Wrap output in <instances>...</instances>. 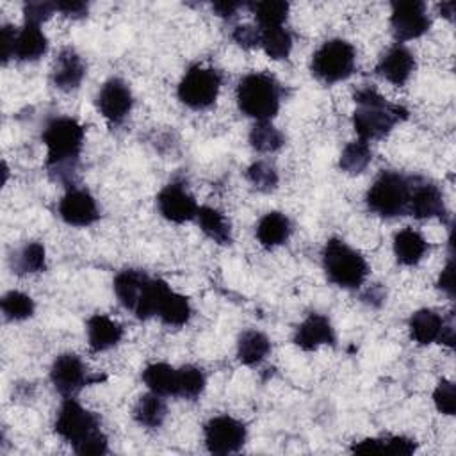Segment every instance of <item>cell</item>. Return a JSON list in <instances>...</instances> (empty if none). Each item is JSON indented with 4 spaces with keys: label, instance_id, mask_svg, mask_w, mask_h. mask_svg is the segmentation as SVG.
I'll return each instance as SVG.
<instances>
[{
    "label": "cell",
    "instance_id": "1",
    "mask_svg": "<svg viewBox=\"0 0 456 456\" xmlns=\"http://www.w3.org/2000/svg\"><path fill=\"white\" fill-rule=\"evenodd\" d=\"M84 126L68 116L50 119L43 130V142L46 146V167L55 180L68 182L78 164L84 146Z\"/></svg>",
    "mask_w": 456,
    "mask_h": 456
},
{
    "label": "cell",
    "instance_id": "2",
    "mask_svg": "<svg viewBox=\"0 0 456 456\" xmlns=\"http://www.w3.org/2000/svg\"><path fill=\"white\" fill-rule=\"evenodd\" d=\"M55 433L73 445L80 456L105 454L109 442L100 429V419L78 404L73 397H66L55 417Z\"/></svg>",
    "mask_w": 456,
    "mask_h": 456
},
{
    "label": "cell",
    "instance_id": "3",
    "mask_svg": "<svg viewBox=\"0 0 456 456\" xmlns=\"http://www.w3.org/2000/svg\"><path fill=\"white\" fill-rule=\"evenodd\" d=\"M353 98L358 105L353 112V126L358 139L367 142L388 135L397 121L408 118L404 107L388 103L372 86L358 87Z\"/></svg>",
    "mask_w": 456,
    "mask_h": 456
},
{
    "label": "cell",
    "instance_id": "4",
    "mask_svg": "<svg viewBox=\"0 0 456 456\" xmlns=\"http://www.w3.org/2000/svg\"><path fill=\"white\" fill-rule=\"evenodd\" d=\"M167 283L160 278H150L144 271L125 269L114 278V292L119 303L135 314L137 319L157 315L159 299Z\"/></svg>",
    "mask_w": 456,
    "mask_h": 456
},
{
    "label": "cell",
    "instance_id": "5",
    "mask_svg": "<svg viewBox=\"0 0 456 456\" xmlns=\"http://www.w3.org/2000/svg\"><path fill=\"white\" fill-rule=\"evenodd\" d=\"M281 87L274 77L267 73H248L237 84V105L242 114L269 121L280 110Z\"/></svg>",
    "mask_w": 456,
    "mask_h": 456
},
{
    "label": "cell",
    "instance_id": "6",
    "mask_svg": "<svg viewBox=\"0 0 456 456\" xmlns=\"http://www.w3.org/2000/svg\"><path fill=\"white\" fill-rule=\"evenodd\" d=\"M322 267L328 280L342 289H358L369 273L362 253L340 239H330L324 244Z\"/></svg>",
    "mask_w": 456,
    "mask_h": 456
},
{
    "label": "cell",
    "instance_id": "7",
    "mask_svg": "<svg viewBox=\"0 0 456 456\" xmlns=\"http://www.w3.org/2000/svg\"><path fill=\"white\" fill-rule=\"evenodd\" d=\"M411 178L395 171H381L367 191L365 201L374 214L392 219L408 214Z\"/></svg>",
    "mask_w": 456,
    "mask_h": 456
},
{
    "label": "cell",
    "instance_id": "8",
    "mask_svg": "<svg viewBox=\"0 0 456 456\" xmlns=\"http://www.w3.org/2000/svg\"><path fill=\"white\" fill-rule=\"evenodd\" d=\"M356 52L346 39H328L312 55L310 69L315 78L324 84L346 80L354 71Z\"/></svg>",
    "mask_w": 456,
    "mask_h": 456
},
{
    "label": "cell",
    "instance_id": "9",
    "mask_svg": "<svg viewBox=\"0 0 456 456\" xmlns=\"http://www.w3.org/2000/svg\"><path fill=\"white\" fill-rule=\"evenodd\" d=\"M221 87V73L214 68L191 66L178 84V98L183 105L194 110L210 107Z\"/></svg>",
    "mask_w": 456,
    "mask_h": 456
},
{
    "label": "cell",
    "instance_id": "10",
    "mask_svg": "<svg viewBox=\"0 0 456 456\" xmlns=\"http://www.w3.org/2000/svg\"><path fill=\"white\" fill-rule=\"evenodd\" d=\"M53 388L64 397H75L84 387L105 379V376H89L87 367L75 353L59 354L50 369Z\"/></svg>",
    "mask_w": 456,
    "mask_h": 456
},
{
    "label": "cell",
    "instance_id": "11",
    "mask_svg": "<svg viewBox=\"0 0 456 456\" xmlns=\"http://www.w3.org/2000/svg\"><path fill=\"white\" fill-rule=\"evenodd\" d=\"M203 435L208 452L230 454L237 452L244 445L246 426L230 415H217L205 424Z\"/></svg>",
    "mask_w": 456,
    "mask_h": 456
},
{
    "label": "cell",
    "instance_id": "12",
    "mask_svg": "<svg viewBox=\"0 0 456 456\" xmlns=\"http://www.w3.org/2000/svg\"><path fill=\"white\" fill-rule=\"evenodd\" d=\"M390 27H392L394 37L401 45L404 41H411L424 36L431 27V20L422 2H417V0L394 2L392 14H390Z\"/></svg>",
    "mask_w": 456,
    "mask_h": 456
},
{
    "label": "cell",
    "instance_id": "13",
    "mask_svg": "<svg viewBox=\"0 0 456 456\" xmlns=\"http://www.w3.org/2000/svg\"><path fill=\"white\" fill-rule=\"evenodd\" d=\"M96 105L100 114L112 125H119L132 110L134 96L128 84L118 77L109 78L98 91Z\"/></svg>",
    "mask_w": 456,
    "mask_h": 456
},
{
    "label": "cell",
    "instance_id": "14",
    "mask_svg": "<svg viewBox=\"0 0 456 456\" xmlns=\"http://www.w3.org/2000/svg\"><path fill=\"white\" fill-rule=\"evenodd\" d=\"M157 208L164 219L182 224L185 221L196 219L200 207L194 196L182 183L171 182L164 185L157 194Z\"/></svg>",
    "mask_w": 456,
    "mask_h": 456
},
{
    "label": "cell",
    "instance_id": "15",
    "mask_svg": "<svg viewBox=\"0 0 456 456\" xmlns=\"http://www.w3.org/2000/svg\"><path fill=\"white\" fill-rule=\"evenodd\" d=\"M408 214H411L415 219L444 217L447 214V208L442 191L433 182L411 178Z\"/></svg>",
    "mask_w": 456,
    "mask_h": 456
},
{
    "label": "cell",
    "instance_id": "16",
    "mask_svg": "<svg viewBox=\"0 0 456 456\" xmlns=\"http://www.w3.org/2000/svg\"><path fill=\"white\" fill-rule=\"evenodd\" d=\"M59 216L69 226H89L100 217V212L86 189L71 187L59 201Z\"/></svg>",
    "mask_w": 456,
    "mask_h": 456
},
{
    "label": "cell",
    "instance_id": "17",
    "mask_svg": "<svg viewBox=\"0 0 456 456\" xmlns=\"http://www.w3.org/2000/svg\"><path fill=\"white\" fill-rule=\"evenodd\" d=\"M415 69V57L404 45H394L388 48L378 66L376 73L394 86H404Z\"/></svg>",
    "mask_w": 456,
    "mask_h": 456
},
{
    "label": "cell",
    "instance_id": "18",
    "mask_svg": "<svg viewBox=\"0 0 456 456\" xmlns=\"http://www.w3.org/2000/svg\"><path fill=\"white\" fill-rule=\"evenodd\" d=\"M294 344L303 351H314L319 346L335 344V330L330 319L322 314H310L303 319V322L296 328Z\"/></svg>",
    "mask_w": 456,
    "mask_h": 456
},
{
    "label": "cell",
    "instance_id": "19",
    "mask_svg": "<svg viewBox=\"0 0 456 456\" xmlns=\"http://www.w3.org/2000/svg\"><path fill=\"white\" fill-rule=\"evenodd\" d=\"M86 75V64L82 57L69 46L62 48L52 66V82L61 91L77 89Z\"/></svg>",
    "mask_w": 456,
    "mask_h": 456
},
{
    "label": "cell",
    "instance_id": "20",
    "mask_svg": "<svg viewBox=\"0 0 456 456\" xmlns=\"http://www.w3.org/2000/svg\"><path fill=\"white\" fill-rule=\"evenodd\" d=\"M123 337V326L103 315V314H94L87 321V342L91 351L100 353L114 347Z\"/></svg>",
    "mask_w": 456,
    "mask_h": 456
},
{
    "label": "cell",
    "instance_id": "21",
    "mask_svg": "<svg viewBox=\"0 0 456 456\" xmlns=\"http://www.w3.org/2000/svg\"><path fill=\"white\" fill-rule=\"evenodd\" d=\"M444 322H445V319L438 312H435L431 308H420V310L413 312L408 321L410 337L420 346L438 342L440 335H442Z\"/></svg>",
    "mask_w": 456,
    "mask_h": 456
},
{
    "label": "cell",
    "instance_id": "22",
    "mask_svg": "<svg viewBox=\"0 0 456 456\" xmlns=\"http://www.w3.org/2000/svg\"><path fill=\"white\" fill-rule=\"evenodd\" d=\"M48 50V39L39 28V25L25 23L16 30L12 57L18 61H37Z\"/></svg>",
    "mask_w": 456,
    "mask_h": 456
},
{
    "label": "cell",
    "instance_id": "23",
    "mask_svg": "<svg viewBox=\"0 0 456 456\" xmlns=\"http://www.w3.org/2000/svg\"><path fill=\"white\" fill-rule=\"evenodd\" d=\"M428 240L413 228H403L394 237V255L401 265H417L428 253Z\"/></svg>",
    "mask_w": 456,
    "mask_h": 456
},
{
    "label": "cell",
    "instance_id": "24",
    "mask_svg": "<svg viewBox=\"0 0 456 456\" xmlns=\"http://www.w3.org/2000/svg\"><path fill=\"white\" fill-rule=\"evenodd\" d=\"M290 235V221L285 214L273 210L260 217L256 224V239L264 248H276L287 242Z\"/></svg>",
    "mask_w": 456,
    "mask_h": 456
},
{
    "label": "cell",
    "instance_id": "25",
    "mask_svg": "<svg viewBox=\"0 0 456 456\" xmlns=\"http://www.w3.org/2000/svg\"><path fill=\"white\" fill-rule=\"evenodd\" d=\"M157 317L167 326H183L191 317L189 299L167 285L159 299Z\"/></svg>",
    "mask_w": 456,
    "mask_h": 456
},
{
    "label": "cell",
    "instance_id": "26",
    "mask_svg": "<svg viewBox=\"0 0 456 456\" xmlns=\"http://www.w3.org/2000/svg\"><path fill=\"white\" fill-rule=\"evenodd\" d=\"M142 381L150 388V392H155L159 395H178V369L171 367L169 363L157 362L150 363L142 370Z\"/></svg>",
    "mask_w": 456,
    "mask_h": 456
},
{
    "label": "cell",
    "instance_id": "27",
    "mask_svg": "<svg viewBox=\"0 0 456 456\" xmlns=\"http://www.w3.org/2000/svg\"><path fill=\"white\" fill-rule=\"evenodd\" d=\"M271 351L269 338L256 330H246L237 340V360L244 365L260 363Z\"/></svg>",
    "mask_w": 456,
    "mask_h": 456
},
{
    "label": "cell",
    "instance_id": "28",
    "mask_svg": "<svg viewBox=\"0 0 456 456\" xmlns=\"http://www.w3.org/2000/svg\"><path fill=\"white\" fill-rule=\"evenodd\" d=\"M196 221L201 228V232L212 239L216 244L226 246L232 242V230H230V223L226 221V217L223 216V212H219L214 207H200L198 214H196Z\"/></svg>",
    "mask_w": 456,
    "mask_h": 456
},
{
    "label": "cell",
    "instance_id": "29",
    "mask_svg": "<svg viewBox=\"0 0 456 456\" xmlns=\"http://www.w3.org/2000/svg\"><path fill=\"white\" fill-rule=\"evenodd\" d=\"M166 415H167L166 403H164L162 395H159L155 392L141 395L132 410L134 420L144 428H160Z\"/></svg>",
    "mask_w": 456,
    "mask_h": 456
},
{
    "label": "cell",
    "instance_id": "30",
    "mask_svg": "<svg viewBox=\"0 0 456 456\" xmlns=\"http://www.w3.org/2000/svg\"><path fill=\"white\" fill-rule=\"evenodd\" d=\"M11 267L16 274H32L46 269V251L41 242H27L11 256Z\"/></svg>",
    "mask_w": 456,
    "mask_h": 456
},
{
    "label": "cell",
    "instance_id": "31",
    "mask_svg": "<svg viewBox=\"0 0 456 456\" xmlns=\"http://www.w3.org/2000/svg\"><path fill=\"white\" fill-rule=\"evenodd\" d=\"M260 30L283 27L289 14V4L283 0H264V2H251L248 4Z\"/></svg>",
    "mask_w": 456,
    "mask_h": 456
},
{
    "label": "cell",
    "instance_id": "32",
    "mask_svg": "<svg viewBox=\"0 0 456 456\" xmlns=\"http://www.w3.org/2000/svg\"><path fill=\"white\" fill-rule=\"evenodd\" d=\"M370 160H372V151L369 142L363 139H356L344 146L338 159V166L347 175H360L362 171H365Z\"/></svg>",
    "mask_w": 456,
    "mask_h": 456
},
{
    "label": "cell",
    "instance_id": "33",
    "mask_svg": "<svg viewBox=\"0 0 456 456\" xmlns=\"http://www.w3.org/2000/svg\"><path fill=\"white\" fill-rule=\"evenodd\" d=\"M249 144L260 153H273L285 144V137L271 121H256L249 132Z\"/></svg>",
    "mask_w": 456,
    "mask_h": 456
},
{
    "label": "cell",
    "instance_id": "34",
    "mask_svg": "<svg viewBox=\"0 0 456 456\" xmlns=\"http://www.w3.org/2000/svg\"><path fill=\"white\" fill-rule=\"evenodd\" d=\"M260 46L264 48L269 59L281 61V59H287L292 50V36L283 27L265 28V30H260Z\"/></svg>",
    "mask_w": 456,
    "mask_h": 456
},
{
    "label": "cell",
    "instance_id": "35",
    "mask_svg": "<svg viewBox=\"0 0 456 456\" xmlns=\"http://www.w3.org/2000/svg\"><path fill=\"white\" fill-rule=\"evenodd\" d=\"M0 306L4 312V317L7 321H23L28 319L34 314V301L30 296L20 292V290H9L2 296Z\"/></svg>",
    "mask_w": 456,
    "mask_h": 456
},
{
    "label": "cell",
    "instance_id": "36",
    "mask_svg": "<svg viewBox=\"0 0 456 456\" xmlns=\"http://www.w3.org/2000/svg\"><path fill=\"white\" fill-rule=\"evenodd\" d=\"M205 388V374L196 365H183L178 369V395L183 399H196Z\"/></svg>",
    "mask_w": 456,
    "mask_h": 456
},
{
    "label": "cell",
    "instance_id": "37",
    "mask_svg": "<svg viewBox=\"0 0 456 456\" xmlns=\"http://www.w3.org/2000/svg\"><path fill=\"white\" fill-rule=\"evenodd\" d=\"M248 182L260 192H271L278 187V173L265 160H256L246 169Z\"/></svg>",
    "mask_w": 456,
    "mask_h": 456
},
{
    "label": "cell",
    "instance_id": "38",
    "mask_svg": "<svg viewBox=\"0 0 456 456\" xmlns=\"http://www.w3.org/2000/svg\"><path fill=\"white\" fill-rule=\"evenodd\" d=\"M433 403L436 410L444 415H454L456 411V394H454V383L449 379H440L435 392H433Z\"/></svg>",
    "mask_w": 456,
    "mask_h": 456
},
{
    "label": "cell",
    "instance_id": "39",
    "mask_svg": "<svg viewBox=\"0 0 456 456\" xmlns=\"http://www.w3.org/2000/svg\"><path fill=\"white\" fill-rule=\"evenodd\" d=\"M57 11L55 2H27L23 5V14H25V23L30 25H41L52 14Z\"/></svg>",
    "mask_w": 456,
    "mask_h": 456
},
{
    "label": "cell",
    "instance_id": "40",
    "mask_svg": "<svg viewBox=\"0 0 456 456\" xmlns=\"http://www.w3.org/2000/svg\"><path fill=\"white\" fill-rule=\"evenodd\" d=\"M232 39L246 50L256 48L260 46V28L251 25H237L232 32Z\"/></svg>",
    "mask_w": 456,
    "mask_h": 456
},
{
    "label": "cell",
    "instance_id": "41",
    "mask_svg": "<svg viewBox=\"0 0 456 456\" xmlns=\"http://www.w3.org/2000/svg\"><path fill=\"white\" fill-rule=\"evenodd\" d=\"M381 440H383V452H388V454L408 456V454L415 452V449H417L415 440L406 438V436H387Z\"/></svg>",
    "mask_w": 456,
    "mask_h": 456
},
{
    "label": "cell",
    "instance_id": "42",
    "mask_svg": "<svg viewBox=\"0 0 456 456\" xmlns=\"http://www.w3.org/2000/svg\"><path fill=\"white\" fill-rule=\"evenodd\" d=\"M436 287L447 294L451 299L454 297V260H452V255L451 258L447 260L445 267L442 269L440 276H438V281H436Z\"/></svg>",
    "mask_w": 456,
    "mask_h": 456
},
{
    "label": "cell",
    "instance_id": "43",
    "mask_svg": "<svg viewBox=\"0 0 456 456\" xmlns=\"http://www.w3.org/2000/svg\"><path fill=\"white\" fill-rule=\"evenodd\" d=\"M55 7L59 12H62L68 18L78 20L87 14V4L86 2H77V0H68V2H55Z\"/></svg>",
    "mask_w": 456,
    "mask_h": 456
},
{
    "label": "cell",
    "instance_id": "44",
    "mask_svg": "<svg viewBox=\"0 0 456 456\" xmlns=\"http://www.w3.org/2000/svg\"><path fill=\"white\" fill-rule=\"evenodd\" d=\"M14 37H16V28L11 25H4L0 28V43H2V62L7 64V61L12 57L14 50Z\"/></svg>",
    "mask_w": 456,
    "mask_h": 456
},
{
    "label": "cell",
    "instance_id": "45",
    "mask_svg": "<svg viewBox=\"0 0 456 456\" xmlns=\"http://www.w3.org/2000/svg\"><path fill=\"white\" fill-rule=\"evenodd\" d=\"M353 452L358 454H383V440L381 438H365L353 445Z\"/></svg>",
    "mask_w": 456,
    "mask_h": 456
},
{
    "label": "cell",
    "instance_id": "46",
    "mask_svg": "<svg viewBox=\"0 0 456 456\" xmlns=\"http://www.w3.org/2000/svg\"><path fill=\"white\" fill-rule=\"evenodd\" d=\"M240 5H242L240 2H214V4H212V9L216 11L217 16L228 20V18H233V16H235V12H237V9H239Z\"/></svg>",
    "mask_w": 456,
    "mask_h": 456
},
{
    "label": "cell",
    "instance_id": "47",
    "mask_svg": "<svg viewBox=\"0 0 456 456\" xmlns=\"http://www.w3.org/2000/svg\"><path fill=\"white\" fill-rule=\"evenodd\" d=\"M438 9H440V12H442L444 18L452 20V14H454V2H442V4L438 5Z\"/></svg>",
    "mask_w": 456,
    "mask_h": 456
}]
</instances>
